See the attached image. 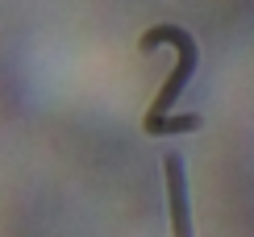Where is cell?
<instances>
[{
    "label": "cell",
    "mask_w": 254,
    "mask_h": 237,
    "mask_svg": "<svg viewBox=\"0 0 254 237\" xmlns=\"http://www.w3.org/2000/svg\"><path fill=\"white\" fill-rule=\"evenodd\" d=\"M158 42H171V46L179 50V62H175L171 79L158 88V96H154V104H150V113H146V117H167V113H171V104L179 100V92L188 88V79H192V71H196V59H200L196 42L188 38V29H179V25H158V29H150V34L142 38V50L158 46Z\"/></svg>",
    "instance_id": "1"
},
{
    "label": "cell",
    "mask_w": 254,
    "mask_h": 237,
    "mask_svg": "<svg viewBox=\"0 0 254 237\" xmlns=\"http://www.w3.org/2000/svg\"><path fill=\"white\" fill-rule=\"evenodd\" d=\"M167 179V212H171V237H192V204H188V171L179 154L163 158Z\"/></svg>",
    "instance_id": "2"
},
{
    "label": "cell",
    "mask_w": 254,
    "mask_h": 237,
    "mask_svg": "<svg viewBox=\"0 0 254 237\" xmlns=\"http://www.w3.org/2000/svg\"><path fill=\"white\" fill-rule=\"evenodd\" d=\"M142 129L150 137H163V133H192V129H200V113H184V117H146Z\"/></svg>",
    "instance_id": "3"
}]
</instances>
